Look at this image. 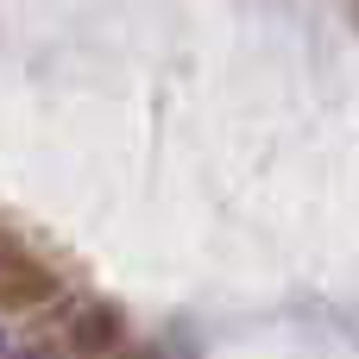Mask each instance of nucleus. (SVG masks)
I'll list each match as a JSON object with an SVG mask.
<instances>
[{"label": "nucleus", "instance_id": "f257e3e1", "mask_svg": "<svg viewBox=\"0 0 359 359\" xmlns=\"http://www.w3.org/2000/svg\"><path fill=\"white\" fill-rule=\"evenodd\" d=\"M0 359H6V341H0Z\"/></svg>", "mask_w": 359, "mask_h": 359}]
</instances>
